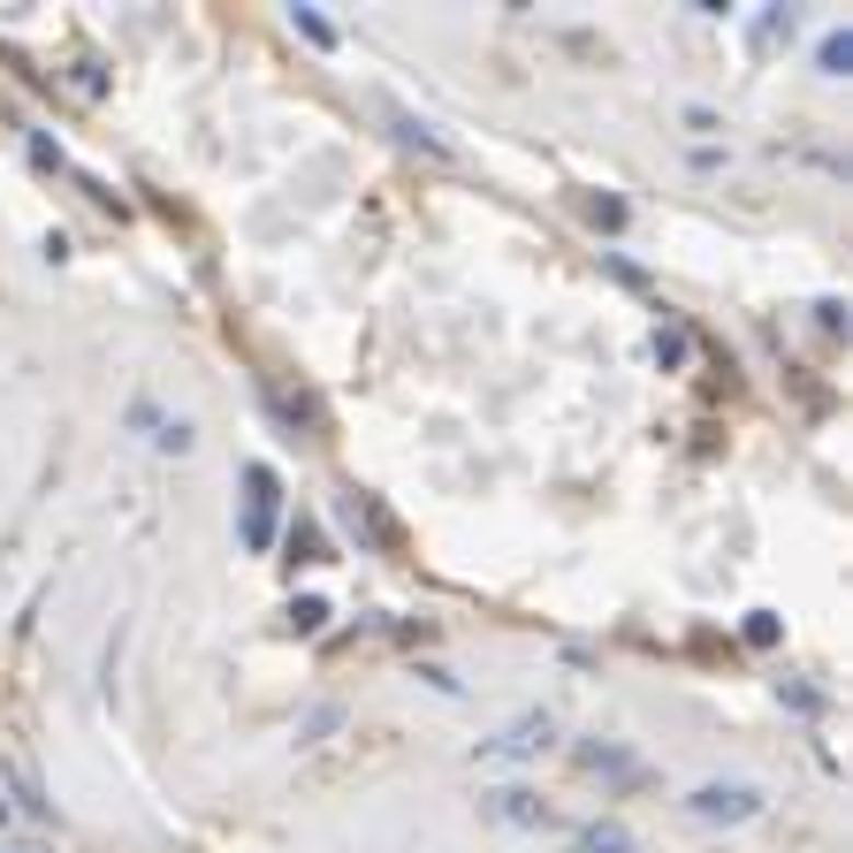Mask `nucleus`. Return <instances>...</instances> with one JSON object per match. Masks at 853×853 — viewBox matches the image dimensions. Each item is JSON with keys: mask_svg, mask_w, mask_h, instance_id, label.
Segmentation results:
<instances>
[{"mask_svg": "<svg viewBox=\"0 0 853 853\" xmlns=\"http://www.w3.org/2000/svg\"><path fill=\"white\" fill-rule=\"evenodd\" d=\"M762 808H770V793L747 785V777H708V785L685 793V816H693V823H754Z\"/></svg>", "mask_w": 853, "mask_h": 853, "instance_id": "f257e3e1", "label": "nucleus"}, {"mask_svg": "<svg viewBox=\"0 0 853 853\" xmlns=\"http://www.w3.org/2000/svg\"><path fill=\"white\" fill-rule=\"evenodd\" d=\"M244 488H252V496H244V526H237V533H244L252 556H267V549H275V504H283V481H275V465H244Z\"/></svg>", "mask_w": 853, "mask_h": 853, "instance_id": "f03ea898", "label": "nucleus"}, {"mask_svg": "<svg viewBox=\"0 0 853 853\" xmlns=\"http://www.w3.org/2000/svg\"><path fill=\"white\" fill-rule=\"evenodd\" d=\"M549 747H556V716H549V708H526L496 739H481V762H533V754H549Z\"/></svg>", "mask_w": 853, "mask_h": 853, "instance_id": "7ed1b4c3", "label": "nucleus"}, {"mask_svg": "<svg viewBox=\"0 0 853 853\" xmlns=\"http://www.w3.org/2000/svg\"><path fill=\"white\" fill-rule=\"evenodd\" d=\"M481 808H488L496 823H511V831H541V823H549V800H533L526 785H496Z\"/></svg>", "mask_w": 853, "mask_h": 853, "instance_id": "20e7f679", "label": "nucleus"}, {"mask_svg": "<svg viewBox=\"0 0 853 853\" xmlns=\"http://www.w3.org/2000/svg\"><path fill=\"white\" fill-rule=\"evenodd\" d=\"M130 419H138V427H153V450H169V458H183V450L198 442V435H191V419H169V412H153V404H138Z\"/></svg>", "mask_w": 853, "mask_h": 853, "instance_id": "39448f33", "label": "nucleus"}, {"mask_svg": "<svg viewBox=\"0 0 853 853\" xmlns=\"http://www.w3.org/2000/svg\"><path fill=\"white\" fill-rule=\"evenodd\" d=\"M572 853H641V839H633L625 823H587V831L572 839Z\"/></svg>", "mask_w": 853, "mask_h": 853, "instance_id": "423d86ee", "label": "nucleus"}, {"mask_svg": "<svg viewBox=\"0 0 853 853\" xmlns=\"http://www.w3.org/2000/svg\"><path fill=\"white\" fill-rule=\"evenodd\" d=\"M816 69H823V77H846V69H853V31H846V23H831V31H823Z\"/></svg>", "mask_w": 853, "mask_h": 853, "instance_id": "0eeeda50", "label": "nucleus"}, {"mask_svg": "<svg viewBox=\"0 0 853 853\" xmlns=\"http://www.w3.org/2000/svg\"><path fill=\"white\" fill-rule=\"evenodd\" d=\"M579 762H587V770H610V777H625V785H641V777H648L625 747H579Z\"/></svg>", "mask_w": 853, "mask_h": 853, "instance_id": "6e6552de", "label": "nucleus"}, {"mask_svg": "<svg viewBox=\"0 0 853 853\" xmlns=\"http://www.w3.org/2000/svg\"><path fill=\"white\" fill-rule=\"evenodd\" d=\"M389 123L404 130V146H419V153H450V146H442V138H435V130L419 123V115H404V107H389Z\"/></svg>", "mask_w": 853, "mask_h": 853, "instance_id": "1a4fd4ad", "label": "nucleus"}, {"mask_svg": "<svg viewBox=\"0 0 853 853\" xmlns=\"http://www.w3.org/2000/svg\"><path fill=\"white\" fill-rule=\"evenodd\" d=\"M290 23H298V31H306L313 46H336V23H328L321 8H290Z\"/></svg>", "mask_w": 853, "mask_h": 853, "instance_id": "9d476101", "label": "nucleus"}, {"mask_svg": "<svg viewBox=\"0 0 853 853\" xmlns=\"http://www.w3.org/2000/svg\"><path fill=\"white\" fill-rule=\"evenodd\" d=\"M321 625H328V602H321V595L290 602V633H321Z\"/></svg>", "mask_w": 853, "mask_h": 853, "instance_id": "9b49d317", "label": "nucleus"}, {"mask_svg": "<svg viewBox=\"0 0 853 853\" xmlns=\"http://www.w3.org/2000/svg\"><path fill=\"white\" fill-rule=\"evenodd\" d=\"M747 641H754V648H777V618L754 610V618H747Z\"/></svg>", "mask_w": 853, "mask_h": 853, "instance_id": "f8f14e48", "label": "nucleus"}, {"mask_svg": "<svg viewBox=\"0 0 853 853\" xmlns=\"http://www.w3.org/2000/svg\"><path fill=\"white\" fill-rule=\"evenodd\" d=\"M656 358H664V366H679V358H685V336H679V328H656Z\"/></svg>", "mask_w": 853, "mask_h": 853, "instance_id": "ddd939ff", "label": "nucleus"}, {"mask_svg": "<svg viewBox=\"0 0 853 853\" xmlns=\"http://www.w3.org/2000/svg\"><path fill=\"white\" fill-rule=\"evenodd\" d=\"M0 823H8V800H0Z\"/></svg>", "mask_w": 853, "mask_h": 853, "instance_id": "4468645a", "label": "nucleus"}]
</instances>
